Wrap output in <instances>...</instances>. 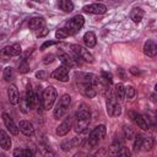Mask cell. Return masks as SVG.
I'll use <instances>...</instances> for the list:
<instances>
[{
  "instance_id": "37",
  "label": "cell",
  "mask_w": 157,
  "mask_h": 157,
  "mask_svg": "<svg viewBox=\"0 0 157 157\" xmlns=\"http://www.w3.org/2000/svg\"><path fill=\"white\" fill-rule=\"evenodd\" d=\"M18 71H20L21 74H26V72H28V71H29V65H28L26 61L21 63V64L18 65Z\"/></svg>"
},
{
  "instance_id": "28",
  "label": "cell",
  "mask_w": 157,
  "mask_h": 157,
  "mask_svg": "<svg viewBox=\"0 0 157 157\" xmlns=\"http://www.w3.org/2000/svg\"><path fill=\"white\" fill-rule=\"evenodd\" d=\"M13 156H25V157H29L33 156V152L29 148H17L13 151Z\"/></svg>"
},
{
  "instance_id": "34",
  "label": "cell",
  "mask_w": 157,
  "mask_h": 157,
  "mask_svg": "<svg viewBox=\"0 0 157 157\" xmlns=\"http://www.w3.org/2000/svg\"><path fill=\"white\" fill-rule=\"evenodd\" d=\"M152 145H153V140L151 139V137H144V142H142V147L145 148V150H151V147H152Z\"/></svg>"
},
{
  "instance_id": "40",
  "label": "cell",
  "mask_w": 157,
  "mask_h": 157,
  "mask_svg": "<svg viewBox=\"0 0 157 157\" xmlns=\"http://www.w3.org/2000/svg\"><path fill=\"white\" fill-rule=\"evenodd\" d=\"M47 76H48V74H47L45 71H43V70H40V71L36 72V77H37V78H42V80H45V78H47Z\"/></svg>"
},
{
  "instance_id": "19",
  "label": "cell",
  "mask_w": 157,
  "mask_h": 157,
  "mask_svg": "<svg viewBox=\"0 0 157 157\" xmlns=\"http://www.w3.org/2000/svg\"><path fill=\"white\" fill-rule=\"evenodd\" d=\"M144 53L147 55V56H155L157 54V45L153 40H147L144 45Z\"/></svg>"
},
{
  "instance_id": "27",
  "label": "cell",
  "mask_w": 157,
  "mask_h": 157,
  "mask_svg": "<svg viewBox=\"0 0 157 157\" xmlns=\"http://www.w3.org/2000/svg\"><path fill=\"white\" fill-rule=\"evenodd\" d=\"M134 150L136 152H139L142 148V142H144V136L142 135H136L134 136Z\"/></svg>"
},
{
  "instance_id": "2",
  "label": "cell",
  "mask_w": 157,
  "mask_h": 157,
  "mask_svg": "<svg viewBox=\"0 0 157 157\" xmlns=\"http://www.w3.org/2000/svg\"><path fill=\"white\" fill-rule=\"evenodd\" d=\"M105 134H107V129H105V126H104L103 124L96 126V128L90 132V135H88L87 145H88L91 148L96 147V146L98 145L99 140L103 139V137H105Z\"/></svg>"
},
{
  "instance_id": "24",
  "label": "cell",
  "mask_w": 157,
  "mask_h": 157,
  "mask_svg": "<svg viewBox=\"0 0 157 157\" xmlns=\"http://www.w3.org/2000/svg\"><path fill=\"white\" fill-rule=\"evenodd\" d=\"M58 6L64 12H71L74 10V2L71 0H59L58 1Z\"/></svg>"
},
{
  "instance_id": "35",
  "label": "cell",
  "mask_w": 157,
  "mask_h": 157,
  "mask_svg": "<svg viewBox=\"0 0 157 157\" xmlns=\"http://www.w3.org/2000/svg\"><path fill=\"white\" fill-rule=\"evenodd\" d=\"M121 147H123V144H121V141H120V140L117 137V139L113 141V144H112V147H110V148H112V151H113V150H115L114 152L117 153V152H118V151H119ZM112 151H110V152H112Z\"/></svg>"
},
{
  "instance_id": "10",
  "label": "cell",
  "mask_w": 157,
  "mask_h": 157,
  "mask_svg": "<svg viewBox=\"0 0 157 157\" xmlns=\"http://www.w3.org/2000/svg\"><path fill=\"white\" fill-rule=\"evenodd\" d=\"M85 12L87 13H93V15H103L107 12V6L103 4H91V5H86L82 9Z\"/></svg>"
},
{
  "instance_id": "20",
  "label": "cell",
  "mask_w": 157,
  "mask_h": 157,
  "mask_svg": "<svg viewBox=\"0 0 157 157\" xmlns=\"http://www.w3.org/2000/svg\"><path fill=\"white\" fill-rule=\"evenodd\" d=\"M25 97H26V101L28 103L29 109H32L34 107V91H33L31 83H28L27 87H26V96Z\"/></svg>"
},
{
  "instance_id": "38",
  "label": "cell",
  "mask_w": 157,
  "mask_h": 157,
  "mask_svg": "<svg viewBox=\"0 0 157 157\" xmlns=\"http://www.w3.org/2000/svg\"><path fill=\"white\" fill-rule=\"evenodd\" d=\"M54 60H55V56H54V54H48V55H45V56L43 58V63H44L45 65H48V64L53 63Z\"/></svg>"
},
{
  "instance_id": "22",
  "label": "cell",
  "mask_w": 157,
  "mask_h": 157,
  "mask_svg": "<svg viewBox=\"0 0 157 157\" xmlns=\"http://www.w3.org/2000/svg\"><path fill=\"white\" fill-rule=\"evenodd\" d=\"M0 146L4 150H10L11 147V139L4 130H0Z\"/></svg>"
},
{
  "instance_id": "21",
  "label": "cell",
  "mask_w": 157,
  "mask_h": 157,
  "mask_svg": "<svg viewBox=\"0 0 157 157\" xmlns=\"http://www.w3.org/2000/svg\"><path fill=\"white\" fill-rule=\"evenodd\" d=\"M83 42H85V44L88 47V48H92V47H94L96 45V43H97V38H96V34L93 33V32H86L85 33V36H83Z\"/></svg>"
},
{
  "instance_id": "6",
  "label": "cell",
  "mask_w": 157,
  "mask_h": 157,
  "mask_svg": "<svg viewBox=\"0 0 157 157\" xmlns=\"http://www.w3.org/2000/svg\"><path fill=\"white\" fill-rule=\"evenodd\" d=\"M107 113L110 117H118L121 113V108L118 104L117 97L113 93H109V96L107 98Z\"/></svg>"
},
{
  "instance_id": "31",
  "label": "cell",
  "mask_w": 157,
  "mask_h": 157,
  "mask_svg": "<svg viewBox=\"0 0 157 157\" xmlns=\"http://www.w3.org/2000/svg\"><path fill=\"white\" fill-rule=\"evenodd\" d=\"M123 131H124V135H125V139H128V140H132L134 139V136H135V134H134V131L131 130V128H129V126H124L123 128Z\"/></svg>"
},
{
  "instance_id": "29",
  "label": "cell",
  "mask_w": 157,
  "mask_h": 157,
  "mask_svg": "<svg viewBox=\"0 0 157 157\" xmlns=\"http://www.w3.org/2000/svg\"><path fill=\"white\" fill-rule=\"evenodd\" d=\"M67 36H69V32H67L66 28H59V29H56V32H55V37H56L58 39H65Z\"/></svg>"
},
{
  "instance_id": "9",
  "label": "cell",
  "mask_w": 157,
  "mask_h": 157,
  "mask_svg": "<svg viewBox=\"0 0 157 157\" xmlns=\"http://www.w3.org/2000/svg\"><path fill=\"white\" fill-rule=\"evenodd\" d=\"M50 76H52L53 78H55V80L61 81V82H67V81H69V70H67L64 65H61V66L56 67V69L50 74Z\"/></svg>"
},
{
  "instance_id": "18",
  "label": "cell",
  "mask_w": 157,
  "mask_h": 157,
  "mask_svg": "<svg viewBox=\"0 0 157 157\" xmlns=\"http://www.w3.org/2000/svg\"><path fill=\"white\" fill-rule=\"evenodd\" d=\"M44 26H45V21H44L43 17H33L28 22V27L31 29H34V31L36 29H42V28H44Z\"/></svg>"
},
{
  "instance_id": "14",
  "label": "cell",
  "mask_w": 157,
  "mask_h": 157,
  "mask_svg": "<svg viewBox=\"0 0 157 157\" xmlns=\"http://www.w3.org/2000/svg\"><path fill=\"white\" fill-rule=\"evenodd\" d=\"M78 90L87 98H93L96 96V90L93 88L92 85H88V83H78Z\"/></svg>"
},
{
  "instance_id": "15",
  "label": "cell",
  "mask_w": 157,
  "mask_h": 157,
  "mask_svg": "<svg viewBox=\"0 0 157 157\" xmlns=\"http://www.w3.org/2000/svg\"><path fill=\"white\" fill-rule=\"evenodd\" d=\"M58 55H59V59H60L61 64H63L66 69H71V67H74V65H75L74 59H71L66 53H64L61 49H58Z\"/></svg>"
},
{
  "instance_id": "30",
  "label": "cell",
  "mask_w": 157,
  "mask_h": 157,
  "mask_svg": "<svg viewBox=\"0 0 157 157\" xmlns=\"http://www.w3.org/2000/svg\"><path fill=\"white\" fill-rule=\"evenodd\" d=\"M13 77V69L12 67H5L4 69V78L6 80V81H10L11 78Z\"/></svg>"
},
{
  "instance_id": "4",
  "label": "cell",
  "mask_w": 157,
  "mask_h": 157,
  "mask_svg": "<svg viewBox=\"0 0 157 157\" xmlns=\"http://www.w3.org/2000/svg\"><path fill=\"white\" fill-rule=\"evenodd\" d=\"M70 103H71V97H70L69 94H64V96L59 99V103L56 104V107H55V109H54V117H55L56 119L61 118V117L67 112Z\"/></svg>"
},
{
  "instance_id": "44",
  "label": "cell",
  "mask_w": 157,
  "mask_h": 157,
  "mask_svg": "<svg viewBox=\"0 0 157 157\" xmlns=\"http://www.w3.org/2000/svg\"><path fill=\"white\" fill-rule=\"evenodd\" d=\"M32 1H34V2H44L45 0H32Z\"/></svg>"
},
{
  "instance_id": "23",
  "label": "cell",
  "mask_w": 157,
  "mask_h": 157,
  "mask_svg": "<svg viewBox=\"0 0 157 157\" xmlns=\"http://www.w3.org/2000/svg\"><path fill=\"white\" fill-rule=\"evenodd\" d=\"M144 15H145V12H144V10H142L141 7H135V9L131 11V13H130V18H131L135 23H139V22L142 20Z\"/></svg>"
},
{
  "instance_id": "32",
  "label": "cell",
  "mask_w": 157,
  "mask_h": 157,
  "mask_svg": "<svg viewBox=\"0 0 157 157\" xmlns=\"http://www.w3.org/2000/svg\"><path fill=\"white\" fill-rule=\"evenodd\" d=\"M9 59H10V55H9L6 47H5L4 49L0 50V63H6V61H9Z\"/></svg>"
},
{
  "instance_id": "26",
  "label": "cell",
  "mask_w": 157,
  "mask_h": 157,
  "mask_svg": "<svg viewBox=\"0 0 157 157\" xmlns=\"http://www.w3.org/2000/svg\"><path fill=\"white\" fill-rule=\"evenodd\" d=\"M114 96L120 99V101H124L125 99V87L123 83H118L115 85V88H114Z\"/></svg>"
},
{
  "instance_id": "3",
  "label": "cell",
  "mask_w": 157,
  "mask_h": 157,
  "mask_svg": "<svg viewBox=\"0 0 157 157\" xmlns=\"http://www.w3.org/2000/svg\"><path fill=\"white\" fill-rule=\"evenodd\" d=\"M56 96H58V92L55 90L54 86H48L43 93H42V105L44 109H50L56 99Z\"/></svg>"
},
{
  "instance_id": "43",
  "label": "cell",
  "mask_w": 157,
  "mask_h": 157,
  "mask_svg": "<svg viewBox=\"0 0 157 157\" xmlns=\"http://www.w3.org/2000/svg\"><path fill=\"white\" fill-rule=\"evenodd\" d=\"M130 72H131L132 75H135V76H136V75H140V70H137L136 67H131V69H130Z\"/></svg>"
},
{
  "instance_id": "25",
  "label": "cell",
  "mask_w": 157,
  "mask_h": 157,
  "mask_svg": "<svg viewBox=\"0 0 157 157\" xmlns=\"http://www.w3.org/2000/svg\"><path fill=\"white\" fill-rule=\"evenodd\" d=\"M6 50H7V53H9L10 56H17V55H20L21 52H22L21 45H20L18 43H13V44H11V45H7V47H6Z\"/></svg>"
},
{
  "instance_id": "39",
  "label": "cell",
  "mask_w": 157,
  "mask_h": 157,
  "mask_svg": "<svg viewBox=\"0 0 157 157\" xmlns=\"http://www.w3.org/2000/svg\"><path fill=\"white\" fill-rule=\"evenodd\" d=\"M56 42L55 40H47V42H44L42 45H40V50H44L45 48H48V47H50V45H54Z\"/></svg>"
},
{
  "instance_id": "5",
  "label": "cell",
  "mask_w": 157,
  "mask_h": 157,
  "mask_svg": "<svg viewBox=\"0 0 157 157\" xmlns=\"http://www.w3.org/2000/svg\"><path fill=\"white\" fill-rule=\"evenodd\" d=\"M83 23H85V18H83V16H82V15H77V16L72 17L70 21L66 22L65 28L67 29L69 34H75L76 32L80 31V28L83 26Z\"/></svg>"
},
{
  "instance_id": "42",
  "label": "cell",
  "mask_w": 157,
  "mask_h": 157,
  "mask_svg": "<svg viewBox=\"0 0 157 157\" xmlns=\"http://www.w3.org/2000/svg\"><path fill=\"white\" fill-rule=\"evenodd\" d=\"M118 74H119V76H120V78H121V80H126L125 70H124L123 67H119V69H118Z\"/></svg>"
},
{
  "instance_id": "41",
  "label": "cell",
  "mask_w": 157,
  "mask_h": 157,
  "mask_svg": "<svg viewBox=\"0 0 157 157\" xmlns=\"http://www.w3.org/2000/svg\"><path fill=\"white\" fill-rule=\"evenodd\" d=\"M117 155H120V156H129L130 155V152L126 150V148H124V147H121L118 152H117Z\"/></svg>"
},
{
  "instance_id": "12",
  "label": "cell",
  "mask_w": 157,
  "mask_h": 157,
  "mask_svg": "<svg viewBox=\"0 0 157 157\" xmlns=\"http://www.w3.org/2000/svg\"><path fill=\"white\" fill-rule=\"evenodd\" d=\"M2 120H4L5 126L7 128V130H9L12 135H17V134H18V126L15 124V121L12 120V118H11L7 113H4V114H2Z\"/></svg>"
},
{
  "instance_id": "36",
  "label": "cell",
  "mask_w": 157,
  "mask_h": 157,
  "mask_svg": "<svg viewBox=\"0 0 157 157\" xmlns=\"http://www.w3.org/2000/svg\"><path fill=\"white\" fill-rule=\"evenodd\" d=\"M18 103H21V110L23 112V113H27L28 112V109L27 108H29L28 107V103H27V101H26V97H20V102Z\"/></svg>"
},
{
  "instance_id": "17",
  "label": "cell",
  "mask_w": 157,
  "mask_h": 157,
  "mask_svg": "<svg viewBox=\"0 0 157 157\" xmlns=\"http://www.w3.org/2000/svg\"><path fill=\"white\" fill-rule=\"evenodd\" d=\"M7 96H9V99H10V103L11 104H17L20 102V93H18V90L15 85H11L7 90Z\"/></svg>"
},
{
  "instance_id": "13",
  "label": "cell",
  "mask_w": 157,
  "mask_h": 157,
  "mask_svg": "<svg viewBox=\"0 0 157 157\" xmlns=\"http://www.w3.org/2000/svg\"><path fill=\"white\" fill-rule=\"evenodd\" d=\"M130 117L132 118V120L135 121V124L140 129H142V130H147L148 129V124H147V120H146L145 117H142L141 114H137L135 112H130Z\"/></svg>"
},
{
  "instance_id": "16",
  "label": "cell",
  "mask_w": 157,
  "mask_h": 157,
  "mask_svg": "<svg viewBox=\"0 0 157 157\" xmlns=\"http://www.w3.org/2000/svg\"><path fill=\"white\" fill-rule=\"evenodd\" d=\"M18 129L22 131V134H25L26 136H32L34 134V128L32 125V123L27 121V120H21L18 124Z\"/></svg>"
},
{
  "instance_id": "7",
  "label": "cell",
  "mask_w": 157,
  "mask_h": 157,
  "mask_svg": "<svg viewBox=\"0 0 157 157\" xmlns=\"http://www.w3.org/2000/svg\"><path fill=\"white\" fill-rule=\"evenodd\" d=\"M75 76L78 83H88V85L96 86L101 81V77H98L94 74H88V72H76Z\"/></svg>"
},
{
  "instance_id": "8",
  "label": "cell",
  "mask_w": 157,
  "mask_h": 157,
  "mask_svg": "<svg viewBox=\"0 0 157 157\" xmlns=\"http://www.w3.org/2000/svg\"><path fill=\"white\" fill-rule=\"evenodd\" d=\"M70 48H71L72 53H74L76 56H80V58L83 59L85 61H87V63H93V61H94L93 55L88 52V49H86V48H83V47H81V45H78V44H71Z\"/></svg>"
},
{
  "instance_id": "33",
  "label": "cell",
  "mask_w": 157,
  "mask_h": 157,
  "mask_svg": "<svg viewBox=\"0 0 157 157\" xmlns=\"http://www.w3.org/2000/svg\"><path fill=\"white\" fill-rule=\"evenodd\" d=\"M135 93H136V91H135V88L132 86H128L125 88V96H126V98H129V99L134 98L135 97Z\"/></svg>"
},
{
  "instance_id": "11",
  "label": "cell",
  "mask_w": 157,
  "mask_h": 157,
  "mask_svg": "<svg viewBox=\"0 0 157 157\" xmlns=\"http://www.w3.org/2000/svg\"><path fill=\"white\" fill-rule=\"evenodd\" d=\"M72 123H74V118H72V117H67V118L56 128V135H59V136L66 135V134L70 131V129H71V126H72Z\"/></svg>"
},
{
  "instance_id": "1",
  "label": "cell",
  "mask_w": 157,
  "mask_h": 157,
  "mask_svg": "<svg viewBox=\"0 0 157 157\" xmlns=\"http://www.w3.org/2000/svg\"><path fill=\"white\" fill-rule=\"evenodd\" d=\"M91 121V115L87 109H80L76 113L75 118V131L77 134H82L86 131L88 124Z\"/></svg>"
}]
</instances>
